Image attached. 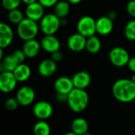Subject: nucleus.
Returning <instances> with one entry per match:
<instances>
[{
	"label": "nucleus",
	"instance_id": "1",
	"mask_svg": "<svg viewBox=\"0 0 135 135\" xmlns=\"http://www.w3.org/2000/svg\"><path fill=\"white\" fill-rule=\"evenodd\" d=\"M114 97L121 103H130L135 98V83L128 78L117 80L112 86Z\"/></svg>",
	"mask_w": 135,
	"mask_h": 135
},
{
	"label": "nucleus",
	"instance_id": "2",
	"mask_svg": "<svg viewBox=\"0 0 135 135\" xmlns=\"http://www.w3.org/2000/svg\"><path fill=\"white\" fill-rule=\"evenodd\" d=\"M89 102V97L85 89L74 88L67 97V104L70 109L74 113H81L84 112Z\"/></svg>",
	"mask_w": 135,
	"mask_h": 135
},
{
	"label": "nucleus",
	"instance_id": "3",
	"mask_svg": "<svg viewBox=\"0 0 135 135\" xmlns=\"http://www.w3.org/2000/svg\"><path fill=\"white\" fill-rule=\"evenodd\" d=\"M39 32V26L36 21L27 17L24 18L21 22L17 25V33L19 38L24 41L33 40Z\"/></svg>",
	"mask_w": 135,
	"mask_h": 135
},
{
	"label": "nucleus",
	"instance_id": "4",
	"mask_svg": "<svg viewBox=\"0 0 135 135\" xmlns=\"http://www.w3.org/2000/svg\"><path fill=\"white\" fill-rule=\"evenodd\" d=\"M61 27V19L55 13H47L40 21V29L44 35H55Z\"/></svg>",
	"mask_w": 135,
	"mask_h": 135
},
{
	"label": "nucleus",
	"instance_id": "5",
	"mask_svg": "<svg viewBox=\"0 0 135 135\" xmlns=\"http://www.w3.org/2000/svg\"><path fill=\"white\" fill-rule=\"evenodd\" d=\"M78 32L89 38L97 33V20L90 16L81 17L77 24Z\"/></svg>",
	"mask_w": 135,
	"mask_h": 135
},
{
	"label": "nucleus",
	"instance_id": "6",
	"mask_svg": "<svg viewBox=\"0 0 135 135\" xmlns=\"http://www.w3.org/2000/svg\"><path fill=\"white\" fill-rule=\"evenodd\" d=\"M130 54L127 49L122 47H115L109 52V60L112 65L116 67H123L127 66L130 60Z\"/></svg>",
	"mask_w": 135,
	"mask_h": 135
},
{
	"label": "nucleus",
	"instance_id": "7",
	"mask_svg": "<svg viewBox=\"0 0 135 135\" xmlns=\"http://www.w3.org/2000/svg\"><path fill=\"white\" fill-rule=\"evenodd\" d=\"M52 105L45 100H40L36 102L32 108V112L34 116L39 120H47L53 114Z\"/></svg>",
	"mask_w": 135,
	"mask_h": 135
},
{
	"label": "nucleus",
	"instance_id": "8",
	"mask_svg": "<svg viewBox=\"0 0 135 135\" xmlns=\"http://www.w3.org/2000/svg\"><path fill=\"white\" fill-rule=\"evenodd\" d=\"M15 97L19 102L20 106L27 107L34 102L36 98V93L31 86L24 85L17 91Z\"/></svg>",
	"mask_w": 135,
	"mask_h": 135
},
{
	"label": "nucleus",
	"instance_id": "9",
	"mask_svg": "<svg viewBox=\"0 0 135 135\" xmlns=\"http://www.w3.org/2000/svg\"><path fill=\"white\" fill-rule=\"evenodd\" d=\"M17 80L13 72L5 71L0 74V90L3 93H10L13 92L17 84Z\"/></svg>",
	"mask_w": 135,
	"mask_h": 135
},
{
	"label": "nucleus",
	"instance_id": "10",
	"mask_svg": "<svg viewBox=\"0 0 135 135\" xmlns=\"http://www.w3.org/2000/svg\"><path fill=\"white\" fill-rule=\"evenodd\" d=\"M87 38L79 32L74 33L70 35L67 39V47L74 52H80L85 49L86 47Z\"/></svg>",
	"mask_w": 135,
	"mask_h": 135
},
{
	"label": "nucleus",
	"instance_id": "11",
	"mask_svg": "<svg viewBox=\"0 0 135 135\" xmlns=\"http://www.w3.org/2000/svg\"><path fill=\"white\" fill-rule=\"evenodd\" d=\"M44 6L39 2H33L32 4L27 5L25 8L26 17L31 19L34 21H40L44 17Z\"/></svg>",
	"mask_w": 135,
	"mask_h": 135
},
{
	"label": "nucleus",
	"instance_id": "12",
	"mask_svg": "<svg viewBox=\"0 0 135 135\" xmlns=\"http://www.w3.org/2000/svg\"><path fill=\"white\" fill-rule=\"evenodd\" d=\"M54 89L56 93L68 95L74 89L72 78H70L66 76H62L58 78L55 81Z\"/></svg>",
	"mask_w": 135,
	"mask_h": 135
},
{
	"label": "nucleus",
	"instance_id": "13",
	"mask_svg": "<svg viewBox=\"0 0 135 135\" xmlns=\"http://www.w3.org/2000/svg\"><path fill=\"white\" fill-rule=\"evenodd\" d=\"M13 30L6 23H0V47H8L13 40Z\"/></svg>",
	"mask_w": 135,
	"mask_h": 135
},
{
	"label": "nucleus",
	"instance_id": "14",
	"mask_svg": "<svg viewBox=\"0 0 135 135\" xmlns=\"http://www.w3.org/2000/svg\"><path fill=\"white\" fill-rule=\"evenodd\" d=\"M40 44L42 49L50 54L59 51L61 47L59 40L55 35H44L40 41Z\"/></svg>",
	"mask_w": 135,
	"mask_h": 135
},
{
	"label": "nucleus",
	"instance_id": "15",
	"mask_svg": "<svg viewBox=\"0 0 135 135\" xmlns=\"http://www.w3.org/2000/svg\"><path fill=\"white\" fill-rule=\"evenodd\" d=\"M38 73L44 78L52 76L57 70V62L51 59H46L41 61L37 67Z\"/></svg>",
	"mask_w": 135,
	"mask_h": 135
},
{
	"label": "nucleus",
	"instance_id": "16",
	"mask_svg": "<svg viewBox=\"0 0 135 135\" xmlns=\"http://www.w3.org/2000/svg\"><path fill=\"white\" fill-rule=\"evenodd\" d=\"M114 28V21L108 16H103L97 19V33L100 36L109 35Z\"/></svg>",
	"mask_w": 135,
	"mask_h": 135
},
{
	"label": "nucleus",
	"instance_id": "17",
	"mask_svg": "<svg viewBox=\"0 0 135 135\" xmlns=\"http://www.w3.org/2000/svg\"><path fill=\"white\" fill-rule=\"evenodd\" d=\"M42 49L40 42L37 41L36 39L29 40L27 41H25L22 50L25 52L26 58L28 59H33L36 58Z\"/></svg>",
	"mask_w": 135,
	"mask_h": 135
},
{
	"label": "nucleus",
	"instance_id": "18",
	"mask_svg": "<svg viewBox=\"0 0 135 135\" xmlns=\"http://www.w3.org/2000/svg\"><path fill=\"white\" fill-rule=\"evenodd\" d=\"M73 84L74 88L85 89L88 88L91 83L92 78L90 74L86 71L77 72L72 78Z\"/></svg>",
	"mask_w": 135,
	"mask_h": 135
},
{
	"label": "nucleus",
	"instance_id": "19",
	"mask_svg": "<svg viewBox=\"0 0 135 135\" xmlns=\"http://www.w3.org/2000/svg\"><path fill=\"white\" fill-rule=\"evenodd\" d=\"M13 74L18 82H25L29 79L32 74L31 68L25 63L18 64L13 70Z\"/></svg>",
	"mask_w": 135,
	"mask_h": 135
},
{
	"label": "nucleus",
	"instance_id": "20",
	"mask_svg": "<svg viewBox=\"0 0 135 135\" xmlns=\"http://www.w3.org/2000/svg\"><path fill=\"white\" fill-rule=\"evenodd\" d=\"M89 131V123L82 117L76 118L71 123V131L78 135H83Z\"/></svg>",
	"mask_w": 135,
	"mask_h": 135
},
{
	"label": "nucleus",
	"instance_id": "21",
	"mask_svg": "<svg viewBox=\"0 0 135 135\" xmlns=\"http://www.w3.org/2000/svg\"><path fill=\"white\" fill-rule=\"evenodd\" d=\"M70 11V3L66 0L59 1L54 6V13L60 19L66 18Z\"/></svg>",
	"mask_w": 135,
	"mask_h": 135
},
{
	"label": "nucleus",
	"instance_id": "22",
	"mask_svg": "<svg viewBox=\"0 0 135 135\" xmlns=\"http://www.w3.org/2000/svg\"><path fill=\"white\" fill-rule=\"evenodd\" d=\"M18 63L14 59L12 55H6L1 59L0 62V72L9 71L13 72V70L17 66Z\"/></svg>",
	"mask_w": 135,
	"mask_h": 135
},
{
	"label": "nucleus",
	"instance_id": "23",
	"mask_svg": "<svg viewBox=\"0 0 135 135\" xmlns=\"http://www.w3.org/2000/svg\"><path fill=\"white\" fill-rule=\"evenodd\" d=\"M101 46H102L101 40L96 35L87 38L85 49L90 54H97V53H98L101 49Z\"/></svg>",
	"mask_w": 135,
	"mask_h": 135
},
{
	"label": "nucleus",
	"instance_id": "24",
	"mask_svg": "<svg viewBox=\"0 0 135 135\" xmlns=\"http://www.w3.org/2000/svg\"><path fill=\"white\" fill-rule=\"evenodd\" d=\"M32 131L34 135H51V129L46 120H39L35 123Z\"/></svg>",
	"mask_w": 135,
	"mask_h": 135
},
{
	"label": "nucleus",
	"instance_id": "25",
	"mask_svg": "<svg viewBox=\"0 0 135 135\" xmlns=\"http://www.w3.org/2000/svg\"><path fill=\"white\" fill-rule=\"evenodd\" d=\"M24 14L21 10L19 9H15L13 10L9 11L8 13V20L11 24L13 25H18L20 22H21L24 19Z\"/></svg>",
	"mask_w": 135,
	"mask_h": 135
},
{
	"label": "nucleus",
	"instance_id": "26",
	"mask_svg": "<svg viewBox=\"0 0 135 135\" xmlns=\"http://www.w3.org/2000/svg\"><path fill=\"white\" fill-rule=\"evenodd\" d=\"M124 34L127 40L135 41V20L128 21L124 28Z\"/></svg>",
	"mask_w": 135,
	"mask_h": 135
},
{
	"label": "nucleus",
	"instance_id": "27",
	"mask_svg": "<svg viewBox=\"0 0 135 135\" xmlns=\"http://www.w3.org/2000/svg\"><path fill=\"white\" fill-rule=\"evenodd\" d=\"M21 2V0H2V6L5 9L10 11L18 9Z\"/></svg>",
	"mask_w": 135,
	"mask_h": 135
},
{
	"label": "nucleus",
	"instance_id": "28",
	"mask_svg": "<svg viewBox=\"0 0 135 135\" xmlns=\"http://www.w3.org/2000/svg\"><path fill=\"white\" fill-rule=\"evenodd\" d=\"M4 106L8 111H15L16 109H17L20 104L16 97H9L5 101Z\"/></svg>",
	"mask_w": 135,
	"mask_h": 135
},
{
	"label": "nucleus",
	"instance_id": "29",
	"mask_svg": "<svg viewBox=\"0 0 135 135\" xmlns=\"http://www.w3.org/2000/svg\"><path fill=\"white\" fill-rule=\"evenodd\" d=\"M13 57L14 58V59L17 61V62L18 64H21V63H24L25 59H26V55L25 54V52L23 51L22 49H17L15 50L13 54H12Z\"/></svg>",
	"mask_w": 135,
	"mask_h": 135
},
{
	"label": "nucleus",
	"instance_id": "30",
	"mask_svg": "<svg viewBox=\"0 0 135 135\" xmlns=\"http://www.w3.org/2000/svg\"><path fill=\"white\" fill-rule=\"evenodd\" d=\"M127 11L131 17L135 18V0H130L127 2Z\"/></svg>",
	"mask_w": 135,
	"mask_h": 135
},
{
	"label": "nucleus",
	"instance_id": "31",
	"mask_svg": "<svg viewBox=\"0 0 135 135\" xmlns=\"http://www.w3.org/2000/svg\"><path fill=\"white\" fill-rule=\"evenodd\" d=\"M59 1V0H38V2L40 4H42L44 6V8H50L55 6Z\"/></svg>",
	"mask_w": 135,
	"mask_h": 135
},
{
	"label": "nucleus",
	"instance_id": "32",
	"mask_svg": "<svg viewBox=\"0 0 135 135\" xmlns=\"http://www.w3.org/2000/svg\"><path fill=\"white\" fill-rule=\"evenodd\" d=\"M62 59H63V55L60 51H57L51 54V59H53L55 62H59L62 61Z\"/></svg>",
	"mask_w": 135,
	"mask_h": 135
},
{
	"label": "nucleus",
	"instance_id": "33",
	"mask_svg": "<svg viewBox=\"0 0 135 135\" xmlns=\"http://www.w3.org/2000/svg\"><path fill=\"white\" fill-rule=\"evenodd\" d=\"M67 97H68V95L62 94V93H56V96H55L56 100L59 103L67 102Z\"/></svg>",
	"mask_w": 135,
	"mask_h": 135
},
{
	"label": "nucleus",
	"instance_id": "34",
	"mask_svg": "<svg viewBox=\"0 0 135 135\" xmlns=\"http://www.w3.org/2000/svg\"><path fill=\"white\" fill-rule=\"evenodd\" d=\"M127 66L132 73L135 74V57L130 59L128 64H127Z\"/></svg>",
	"mask_w": 135,
	"mask_h": 135
},
{
	"label": "nucleus",
	"instance_id": "35",
	"mask_svg": "<svg viewBox=\"0 0 135 135\" xmlns=\"http://www.w3.org/2000/svg\"><path fill=\"white\" fill-rule=\"evenodd\" d=\"M108 17L109 18H111L112 21H115V20L117 18L118 14H117L116 11H115V10H112V11H110V12L108 13Z\"/></svg>",
	"mask_w": 135,
	"mask_h": 135
},
{
	"label": "nucleus",
	"instance_id": "36",
	"mask_svg": "<svg viewBox=\"0 0 135 135\" xmlns=\"http://www.w3.org/2000/svg\"><path fill=\"white\" fill-rule=\"evenodd\" d=\"M66 1L72 5H77V4H79L81 2H82V0H66Z\"/></svg>",
	"mask_w": 135,
	"mask_h": 135
},
{
	"label": "nucleus",
	"instance_id": "37",
	"mask_svg": "<svg viewBox=\"0 0 135 135\" xmlns=\"http://www.w3.org/2000/svg\"><path fill=\"white\" fill-rule=\"evenodd\" d=\"M23 3L26 4V5H29V4H32L33 2H38V0H21Z\"/></svg>",
	"mask_w": 135,
	"mask_h": 135
},
{
	"label": "nucleus",
	"instance_id": "38",
	"mask_svg": "<svg viewBox=\"0 0 135 135\" xmlns=\"http://www.w3.org/2000/svg\"><path fill=\"white\" fill-rule=\"evenodd\" d=\"M63 135H78V134H76L75 133H74L73 131H70V132H67V133H66L65 134H63Z\"/></svg>",
	"mask_w": 135,
	"mask_h": 135
},
{
	"label": "nucleus",
	"instance_id": "39",
	"mask_svg": "<svg viewBox=\"0 0 135 135\" xmlns=\"http://www.w3.org/2000/svg\"><path fill=\"white\" fill-rule=\"evenodd\" d=\"M131 81H133L135 83V74H133V75L131 76Z\"/></svg>",
	"mask_w": 135,
	"mask_h": 135
},
{
	"label": "nucleus",
	"instance_id": "40",
	"mask_svg": "<svg viewBox=\"0 0 135 135\" xmlns=\"http://www.w3.org/2000/svg\"><path fill=\"white\" fill-rule=\"evenodd\" d=\"M83 135H93V134H90V133H89V132H87V133H85V134H83Z\"/></svg>",
	"mask_w": 135,
	"mask_h": 135
},
{
	"label": "nucleus",
	"instance_id": "41",
	"mask_svg": "<svg viewBox=\"0 0 135 135\" xmlns=\"http://www.w3.org/2000/svg\"><path fill=\"white\" fill-rule=\"evenodd\" d=\"M134 103H135V98H134Z\"/></svg>",
	"mask_w": 135,
	"mask_h": 135
}]
</instances>
